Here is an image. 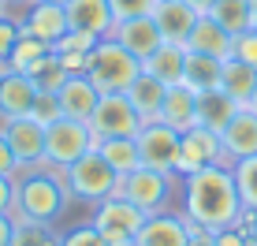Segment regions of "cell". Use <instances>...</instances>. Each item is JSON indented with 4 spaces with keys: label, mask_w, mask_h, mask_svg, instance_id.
<instances>
[{
    "label": "cell",
    "mask_w": 257,
    "mask_h": 246,
    "mask_svg": "<svg viewBox=\"0 0 257 246\" xmlns=\"http://www.w3.org/2000/svg\"><path fill=\"white\" fill-rule=\"evenodd\" d=\"M4 12H8V4H4V0H0V15H4Z\"/></svg>",
    "instance_id": "obj_49"
},
{
    "label": "cell",
    "mask_w": 257,
    "mask_h": 246,
    "mask_svg": "<svg viewBox=\"0 0 257 246\" xmlns=\"http://www.w3.org/2000/svg\"><path fill=\"white\" fill-rule=\"evenodd\" d=\"M187 4H190V8H194V12H198V15H209L216 0H187Z\"/></svg>",
    "instance_id": "obj_44"
},
{
    "label": "cell",
    "mask_w": 257,
    "mask_h": 246,
    "mask_svg": "<svg viewBox=\"0 0 257 246\" xmlns=\"http://www.w3.org/2000/svg\"><path fill=\"white\" fill-rule=\"evenodd\" d=\"M67 23L71 30H82L90 34V38H112V30H116V15H112L108 0H67Z\"/></svg>",
    "instance_id": "obj_14"
},
{
    "label": "cell",
    "mask_w": 257,
    "mask_h": 246,
    "mask_svg": "<svg viewBox=\"0 0 257 246\" xmlns=\"http://www.w3.org/2000/svg\"><path fill=\"white\" fill-rule=\"evenodd\" d=\"M56 97H60V112H64V116L90 123L97 101H101V90L90 82V75H67L64 86L56 90Z\"/></svg>",
    "instance_id": "obj_18"
},
{
    "label": "cell",
    "mask_w": 257,
    "mask_h": 246,
    "mask_svg": "<svg viewBox=\"0 0 257 246\" xmlns=\"http://www.w3.org/2000/svg\"><path fill=\"white\" fill-rule=\"evenodd\" d=\"M231 172H235V187H238L242 205H246V209H257V153H253V157H242V161H235Z\"/></svg>",
    "instance_id": "obj_31"
},
{
    "label": "cell",
    "mask_w": 257,
    "mask_h": 246,
    "mask_svg": "<svg viewBox=\"0 0 257 246\" xmlns=\"http://www.w3.org/2000/svg\"><path fill=\"white\" fill-rule=\"evenodd\" d=\"M12 209H15V179L0 175V213L12 216Z\"/></svg>",
    "instance_id": "obj_41"
},
{
    "label": "cell",
    "mask_w": 257,
    "mask_h": 246,
    "mask_svg": "<svg viewBox=\"0 0 257 246\" xmlns=\"http://www.w3.org/2000/svg\"><path fill=\"white\" fill-rule=\"evenodd\" d=\"M187 246H216V235L205 231V227H194L190 239H187Z\"/></svg>",
    "instance_id": "obj_42"
},
{
    "label": "cell",
    "mask_w": 257,
    "mask_h": 246,
    "mask_svg": "<svg viewBox=\"0 0 257 246\" xmlns=\"http://www.w3.org/2000/svg\"><path fill=\"white\" fill-rule=\"evenodd\" d=\"M198 19L201 15L194 12L187 0H157V8H153L157 30H161V38L172 41V45H187V38H190V30H194Z\"/></svg>",
    "instance_id": "obj_15"
},
{
    "label": "cell",
    "mask_w": 257,
    "mask_h": 246,
    "mask_svg": "<svg viewBox=\"0 0 257 246\" xmlns=\"http://www.w3.org/2000/svg\"><path fill=\"white\" fill-rule=\"evenodd\" d=\"M250 246H257V220L250 224Z\"/></svg>",
    "instance_id": "obj_46"
},
{
    "label": "cell",
    "mask_w": 257,
    "mask_h": 246,
    "mask_svg": "<svg viewBox=\"0 0 257 246\" xmlns=\"http://www.w3.org/2000/svg\"><path fill=\"white\" fill-rule=\"evenodd\" d=\"M97 146L90 123L82 119H71V116H60L56 123L45 127V168L52 172H64L67 164H75L82 153H90Z\"/></svg>",
    "instance_id": "obj_5"
},
{
    "label": "cell",
    "mask_w": 257,
    "mask_h": 246,
    "mask_svg": "<svg viewBox=\"0 0 257 246\" xmlns=\"http://www.w3.org/2000/svg\"><path fill=\"white\" fill-rule=\"evenodd\" d=\"M250 108H253V112H257V90H253V101H250Z\"/></svg>",
    "instance_id": "obj_48"
},
{
    "label": "cell",
    "mask_w": 257,
    "mask_h": 246,
    "mask_svg": "<svg viewBox=\"0 0 257 246\" xmlns=\"http://www.w3.org/2000/svg\"><path fill=\"white\" fill-rule=\"evenodd\" d=\"M164 93H168V86L161 82V78H153L149 71H142V75L135 78V82L127 86V101L135 104V112L142 116V123H153V119H161Z\"/></svg>",
    "instance_id": "obj_22"
},
{
    "label": "cell",
    "mask_w": 257,
    "mask_h": 246,
    "mask_svg": "<svg viewBox=\"0 0 257 246\" xmlns=\"http://www.w3.org/2000/svg\"><path fill=\"white\" fill-rule=\"evenodd\" d=\"M97 153L104 157V161L112 164V172L119 175H127V172H135L138 164H142V153H138V138H127V135H119V138H101L97 142Z\"/></svg>",
    "instance_id": "obj_26"
},
{
    "label": "cell",
    "mask_w": 257,
    "mask_h": 246,
    "mask_svg": "<svg viewBox=\"0 0 257 246\" xmlns=\"http://www.w3.org/2000/svg\"><path fill=\"white\" fill-rule=\"evenodd\" d=\"M67 183L60 172L45 168H19L15 175V220H34V224H56L60 213L67 209Z\"/></svg>",
    "instance_id": "obj_2"
},
{
    "label": "cell",
    "mask_w": 257,
    "mask_h": 246,
    "mask_svg": "<svg viewBox=\"0 0 257 246\" xmlns=\"http://www.w3.org/2000/svg\"><path fill=\"white\" fill-rule=\"evenodd\" d=\"M220 71H224V60L205 56V52H187V67H183V82L190 90H216L220 86Z\"/></svg>",
    "instance_id": "obj_27"
},
{
    "label": "cell",
    "mask_w": 257,
    "mask_h": 246,
    "mask_svg": "<svg viewBox=\"0 0 257 246\" xmlns=\"http://www.w3.org/2000/svg\"><path fill=\"white\" fill-rule=\"evenodd\" d=\"M209 15L224 26L231 38H238V34H246V30L253 26V8H250V0H216Z\"/></svg>",
    "instance_id": "obj_28"
},
{
    "label": "cell",
    "mask_w": 257,
    "mask_h": 246,
    "mask_svg": "<svg viewBox=\"0 0 257 246\" xmlns=\"http://www.w3.org/2000/svg\"><path fill=\"white\" fill-rule=\"evenodd\" d=\"M112 38H116V41H119V45L127 49V52H135L138 60L153 56V52L164 45L161 30H157V23H153V15H142V19H127V23H116Z\"/></svg>",
    "instance_id": "obj_19"
},
{
    "label": "cell",
    "mask_w": 257,
    "mask_h": 246,
    "mask_svg": "<svg viewBox=\"0 0 257 246\" xmlns=\"http://www.w3.org/2000/svg\"><path fill=\"white\" fill-rule=\"evenodd\" d=\"M97 45V38H90V34H82V30H67L64 38L52 45V52H93Z\"/></svg>",
    "instance_id": "obj_38"
},
{
    "label": "cell",
    "mask_w": 257,
    "mask_h": 246,
    "mask_svg": "<svg viewBox=\"0 0 257 246\" xmlns=\"http://www.w3.org/2000/svg\"><path fill=\"white\" fill-rule=\"evenodd\" d=\"M212 235H216V246H250V235L238 224H227V227H220V231H212Z\"/></svg>",
    "instance_id": "obj_39"
},
{
    "label": "cell",
    "mask_w": 257,
    "mask_h": 246,
    "mask_svg": "<svg viewBox=\"0 0 257 246\" xmlns=\"http://www.w3.org/2000/svg\"><path fill=\"white\" fill-rule=\"evenodd\" d=\"M231 45H235V38L212 19V15H201V19L194 23L190 38H187V52H205V56H216V60L231 56Z\"/></svg>",
    "instance_id": "obj_21"
},
{
    "label": "cell",
    "mask_w": 257,
    "mask_h": 246,
    "mask_svg": "<svg viewBox=\"0 0 257 246\" xmlns=\"http://www.w3.org/2000/svg\"><path fill=\"white\" fill-rule=\"evenodd\" d=\"M179 198H183L179 213L194 227H205V231H220V227L235 224L242 213V198H238L231 164H212V168L183 175Z\"/></svg>",
    "instance_id": "obj_1"
},
{
    "label": "cell",
    "mask_w": 257,
    "mask_h": 246,
    "mask_svg": "<svg viewBox=\"0 0 257 246\" xmlns=\"http://www.w3.org/2000/svg\"><path fill=\"white\" fill-rule=\"evenodd\" d=\"M220 142H224L227 164L242 161V157H253L257 153V112L253 108H238L235 119L220 131Z\"/></svg>",
    "instance_id": "obj_17"
},
{
    "label": "cell",
    "mask_w": 257,
    "mask_h": 246,
    "mask_svg": "<svg viewBox=\"0 0 257 246\" xmlns=\"http://www.w3.org/2000/svg\"><path fill=\"white\" fill-rule=\"evenodd\" d=\"M161 123L175 127L179 135L190 131V127H198V90H190L187 82L168 86L164 104H161Z\"/></svg>",
    "instance_id": "obj_20"
},
{
    "label": "cell",
    "mask_w": 257,
    "mask_h": 246,
    "mask_svg": "<svg viewBox=\"0 0 257 246\" xmlns=\"http://www.w3.org/2000/svg\"><path fill=\"white\" fill-rule=\"evenodd\" d=\"M212 164H227L224 157V142H220L216 131L209 127H190L183 131V149H179V168H175V175H190V172H201V168H212Z\"/></svg>",
    "instance_id": "obj_11"
},
{
    "label": "cell",
    "mask_w": 257,
    "mask_h": 246,
    "mask_svg": "<svg viewBox=\"0 0 257 246\" xmlns=\"http://www.w3.org/2000/svg\"><path fill=\"white\" fill-rule=\"evenodd\" d=\"M19 23H23L26 34H34V38L49 41V45H56V41L71 30L67 8H64V4H49V0H34L30 8H23Z\"/></svg>",
    "instance_id": "obj_13"
},
{
    "label": "cell",
    "mask_w": 257,
    "mask_h": 246,
    "mask_svg": "<svg viewBox=\"0 0 257 246\" xmlns=\"http://www.w3.org/2000/svg\"><path fill=\"white\" fill-rule=\"evenodd\" d=\"M4 4H8V12H12V8H30L34 0H4Z\"/></svg>",
    "instance_id": "obj_45"
},
{
    "label": "cell",
    "mask_w": 257,
    "mask_h": 246,
    "mask_svg": "<svg viewBox=\"0 0 257 246\" xmlns=\"http://www.w3.org/2000/svg\"><path fill=\"white\" fill-rule=\"evenodd\" d=\"M60 175H64V183H67V194L78 198V201H90V205H97V201H104L108 194L119 190V175L97 153V146L90 153H82L75 164H67Z\"/></svg>",
    "instance_id": "obj_4"
},
{
    "label": "cell",
    "mask_w": 257,
    "mask_h": 246,
    "mask_svg": "<svg viewBox=\"0 0 257 246\" xmlns=\"http://www.w3.org/2000/svg\"><path fill=\"white\" fill-rule=\"evenodd\" d=\"M250 8H253V26H257V0H250Z\"/></svg>",
    "instance_id": "obj_47"
},
{
    "label": "cell",
    "mask_w": 257,
    "mask_h": 246,
    "mask_svg": "<svg viewBox=\"0 0 257 246\" xmlns=\"http://www.w3.org/2000/svg\"><path fill=\"white\" fill-rule=\"evenodd\" d=\"M34 97H38V86H34V78H30V75L0 67V119L30 116Z\"/></svg>",
    "instance_id": "obj_16"
},
{
    "label": "cell",
    "mask_w": 257,
    "mask_h": 246,
    "mask_svg": "<svg viewBox=\"0 0 257 246\" xmlns=\"http://www.w3.org/2000/svg\"><path fill=\"white\" fill-rule=\"evenodd\" d=\"M12 246H60L56 224H34V220H15Z\"/></svg>",
    "instance_id": "obj_30"
},
{
    "label": "cell",
    "mask_w": 257,
    "mask_h": 246,
    "mask_svg": "<svg viewBox=\"0 0 257 246\" xmlns=\"http://www.w3.org/2000/svg\"><path fill=\"white\" fill-rule=\"evenodd\" d=\"M183 67H187V45H172V41H164L153 56L142 60V71H149L153 78H161L164 86L183 82Z\"/></svg>",
    "instance_id": "obj_24"
},
{
    "label": "cell",
    "mask_w": 257,
    "mask_h": 246,
    "mask_svg": "<svg viewBox=\"0 0 257 246\" xmlns=\"http://www.w3.org/2000/svg\"><path fill=\"white\" fill-rule=\"evenodd\" d=\"M0 131H4L19 168L45 164V123H38L34 116H12V119H0Z\"/></svg>",
    "instance_id": "obj_10"
},
{
    "label": "cell",
    "mask_w": 257,
    "mask_h": 246,
    "mask_svg": "<svg viewBox=\"0 0 257 246\" xmlns=\"http://www.w3.org/2000/svg\"><path fill=\"white\" fill-rule=\"evenodd\" d=\"M220 90H224L235 104L250 108L253 90H257V67L242 64V60H235V56H227L224 60V71H220Z\"/></svg>",
    "instance_id": "obj_23"
},
{
    "label": "cell",
    "mask_w": 257,
    "mask_h": 246,
    "mask_svg": "<svg viewBox=\"0 0 257 246\" xmlns=\"http://www.w3.org/2000/svg\"><path fill=\"white\" fill-rule=\"evenodd\" d=\"M190 231H194V224L183 213L164 209V213L146 216V224H142L138 235H135V246H187Z\"/></svg>",
    "instance_id": "obj_12"
},
{
    "label": "cell",
    "mask_w": 257,
    "mask_h": 246,
    "mask_svg": "<svg viewBox=\"0 0 257 246\" xmlns=\"http://www.w3.org/2000/svg\"><path fill=\"white\" fill-rule=\"evenodd\" d=\"M60 246H108V239H104L93 224H78V227L60 231Z\"/></svg>",
    "instance_id": "obj_33"
},
{
    "label": "cell",
    "mask_w": 257,
    "mask_h": 246,
    "mask_svg": "<svg viewBox=\"0 0 257 246\" xmlns=\"http://www.w3.org/2000/svg\"><path fill=\"white\" fill-rule=\"evenodd\" d=\"M49 4H67V0H49Z\"/></svg>",
    "instance_id": "obj_50"
},
{
    "label": "cell",
    "mask_w": 257,
    "mask_h": 246,
    "mask_svg": "<svg viewBox=\"0 0 257 246\" xmlns=\"http://www.w3.org/2000/svg\"><path fill=\"white\" fill-rule=\"evenodd\" d=\"M26 75L34 78V86H38V90H52V93H56L60 86H64V78H67V71L60 67V60L52 56V52H49L45 60H41V64H34Z\"/></svg>",
    "instance_id": "obj_32"
},
{
    "label": "cell",
    "mask_w": 257,
    "mask_h": 246,
    "mask_svg": "<svg viewBox=\"0 0 257 246\" xmlns=\"http://www.w3.org/2000/svg\"><path fill=\"white\" fill-rule=\"evenodd\" d=\"M135 138H138V153H142V164H146V168L175 175V168H179V149H183L179 131L161 123V119H153V123H142V131Z\"/></svg>",
    "instance_id": "obj_8"
},
{
    "label": "cell",
    "mask_w": 257,
    "mask_h": 246,
    "mask_svg": "<svg viewBox=\"0 0 257 246\" xmlns=\"http://www.w3.org/2000/svg\"><path fill=\"white\" fill-rule=\"evenodd\" d=\"M86 75L101 93H127V86L142 75V60L135 52H127L116 38H101L90 52Z\"/></svg>",
    "instance_id": "obj_3"
},
{
    "label": "cell",
    "mask_w": 257,
    "mask_h": 246,
    "mask_svg": "<svg viewBox=\"0 0 257 246\" xmlns=\"http://www.w3.org/2000/svg\"><path fill=\"white\" fill-rule=\"evenodd\" d=\"M116 23H127V19H142V15H153L157 0H108Z\"/></svg>",
    "instance_id": "obj_36"
},
{
    "label": "cell",
    "mask_w": 257,
    "mask_h": 246,
    "mask_svg": "<svg viewBox=\"0 0 257 246\" xmlns=\"http://www.w3.org/2000/svg\"><path fill=\"white\" fill-rule=\"evenodd\" d=\"M238 108H242V104H235L220 86H216V90H201L198 93V123H201V127H209V131H216V135L235 119Z\"/></svg>",
    "instance_id": "obj_25"
},
{
    "label": "cell",
    "mask_w": 257,
    "mask_h": 246,
    "mask_svg": "<svg viewBox=\"0 0 257 246\" xmlns=\"http://www.w3.org/2000/svg\"><path fill=\"white\" fill-rule=\"evenodd\" d=\"M90 224L108 242H135L138 227L146 224V213H142L135 201H127L123 194H108L104 201H97V205H93Z\"/></svg>",
    "instance_id": "obj_7"
},
{
    "label": "cell",
    "mask_w": 257,
    "mask_h": 246,
    "mask_svg": "<svg viewBox=\"0 0 257 246\" xmlns=\"http://www.w3.org/2000/svg\"><path fill=\"white\" fill-rule=\"evenodd\" d=\"M0 175H8V179L19 175V161H15V153H12V146H8L4 131H0Z\"/></svg>",
    "instance_id": "obj_40"
},
{
    "label": "cell",
    "mask_w": 257,
    "mask_h": 246,
    "mask_svg": "<svg viewBox=\"0 0 257 246\" xmlns=\"http://www.w3.org/2000/svg\"><path fill=\"white\" fill-rule=\"evenodd\" d=\"M12 235H15V216L0 213V246H12Z\"/></svg>",
    "instance_id": "obj_43"
},
{
    "label": "cell",
    "mask_w": 257,
    "mask_h": 246,
    "mask_svg": "<svg viewBox=\"0 0 257 246\" xmlns=\"http://www.w3.org/2000/svg\"><path fill=\"white\" fill-rule=\"evenodd\" d=\"M231 56L242 60V64H250V67H257V26H250L246 34H238V38H235Z\"/></svg>",
    "instance_id": "obj_37"
},
{
    "label": "cell",
    "mask_w": 257,
    "mask_h": 246,
    "mask_svg": "<svg viewBox=\"0 0 257 246\" xmlns=\"http://www.w3.org/2000/svg\"><path fill=\"white\" fill-rule=\"evenodd\" d=\"M172 187H175V175L138 164L135 172H127L119 179L116 194H123L127 201H135L146 216H153V213H164V209H168V201H172Z\"/></svg>",
    "instance_id": "obj_6"
},
{
    "label": "cell",
    "mask_w": 257,
    "mask_h": 246,
    "mask_svg": "<svg viewBox=\"0 0 257 246\" xmlns=\"http://www.w3.org/2000/svg\"><path fill=\"white\" fill-rule=\"evenodd\" d=\"M90 131L97 142L101 138H119V135L135 138L142 131V116L127 101V93H101V101H97V108L90 116Z\"/></svg>",
    "instance_id": "obj_9"
},
{
    "label": "cell",
    "mask_w": 257,
    "mask_h": 246,
    "mask_svg": "<svg viewBox=\"0 0 257 246\" xmlns=\"http://www.w3.org/2000/svg\"><path fill=\"white\" fill-rule=\"evenodd\" d=\"M30 116L38 119V123H56L60 116H64V112H60V97L52 90H38V97H34V108H30Z\"/></svg>",
    "instance_id": "obj_35"
},
{
    "label": "cell",
    "mask_w": 257,
    "mask_h": 246,
    "mask_svg": "<svg viewBox=\"0 0 257 246\" xmlns=\"http://www.w3.org/2000/svg\"><path fill=\"white\" fill-rule=\"evenodd\" d=\"M49 52H52V45H49V41H41V38H34V34H26V30H23L4 67H8V71H23V75H26L34 64H41V60H45Z\"/></svg>",
    "instance_id": "obj_29"
},
{
    "label": "cell",
    "mask_w": 257,
    "mask_h": 246,
    "mask_svg": "<svg viewBox=\"0 0 257 246\" xmlns=\"http://www.w3.org/2000/svg\"><path fill=\"white\" fill-rule=\"evenodd\" d=\"M19 34H23L19 15L4 12V15H0V67L8 64V56H12V49H15V41H19Z\"/></svg>",
    "instance_id": "obj_34"
}]
</instances>
